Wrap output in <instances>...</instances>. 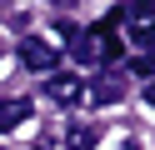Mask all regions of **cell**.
Masks as SVG:
<instances>
[{"label":"cell","mask_w":155,"mask_h":150,"mask_svg":"<svg viewBox=\"0 0 155 150\" xmlns=\"http://www.w3.org/2000/svg\"><path fill=\"white\" fill-rule=\"evenodd\" d=\"M70 55L75 60H100V35H95V30L85 35V30H80V35L70 40Z\"/></svg>","instance_id":"cell-5"},{"label":"cell","mask_w":155,"mask_h":150,"mask_svg":"<svg viewBox=\"0 0 155 150\" xmlns=\"http://www.w3.org/2000/svg\"><path fill=\"white\" fill-rule=\"evenodd\" d=\"M120 95H125V80H120V75H100V80L90 85V100H95V105H115Z\"/></svg>","instance_id":"cell-3"},{"label":"cell","mask_w":155,"mask_h":150,"mask_svg":"<svg viewBox=\"0 0 155 150\" xmlns=\"http://www.w3.org/2000/svg\"><path fill=\"white\" fill-rule=\"evenodd\" d=\"M70 145H75V150H90V145H95V130H90V125H75V130H70Z\"/></svg>","instance_id":"cell-7"},{"label":"cell","mask_w":155,"mask_h":150,"mask_svg":"<svg viewBox=\"0 0 155 150\" xmlns=\"http://www.w3.org/2000/svg\"><path fill=\"white\" fill-rule=\"evenodd\" d=\"M130 70H135V75H145V80H155V45H150V50H140V60H135Z\"/></svg>","instance_id":"cell-6"},{"label":"cell","mask_w":155,"mask_h":150,"mask_svg":"<svg viewBox=\"0 0 155 150\" xmlns=\"http://www.w3.org/2000/svg\"><path fill=\"white\" fill-rule=\"evenodd\" d=\"M120 150H140V145H135V140H125V145H120Z\"/></svg>","instance_id":"cell-9"},{"label":"cell","mask_w":155,"mask_h":150,"mask_svg":"<svg viewBox=\"0 0 155 150\" xmlns=\"http://www.w3.org/2000/svg\"><path fill=\"white\" fill-rule=\"evenodd\" d=\"M45 90H50V100H60V105H75L85 85H80L75 75H50V85H45Z\"/></svg>","instance_id":"cell-4"},{"label":"cell","mask_w":155,"mask_h":150,"mask_svg":"<svg viewBox=\"0 0 155 150\" xmlns=\"http://www.w3.org/2000/svg\"><path fill=\"white\" fill-rule=\"evenodd\" d=\"M20 60H25V70H40V75H45V70H55L60 55H55L50 40H20Z\"/></svg>","instance_id":"cell-1"},{"label":"cell","mask_w":155,"mask_h":150,"mask_svg":"<svg viewBox=\"0 0 155 150\" xmlns=\"http://www.w3.org/2000/svg\"><path fill=\"white\" fill-rule=\"evenodd\" d=\"M25 120H30V100H0V130H20Z\"/></svg>","instance_id":"cell-2"},{"label":"cell","mask_w":155,"mask_h":150,"mask_svg":"<svg viewBox=\"0 0 155 150\" xmlns=\"http://www.w3.org/2000/svg\"><path fill=\"white\" fill-rule=\"evenodd\" d=\"M145 105L155 110V80H145Z\"/></svg>","instance_id":"cell-8"}]
</instances>
